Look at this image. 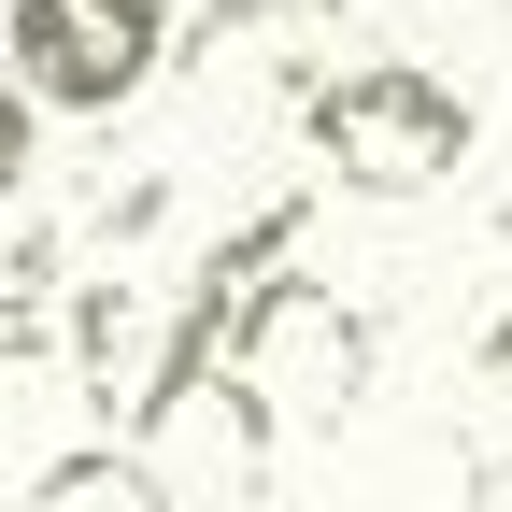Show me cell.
Instances as JSON below:
<instances>
[{
	"instance_id": "4",
	"label": "cell",
	"mask_w": 512,
	"mask_h": 512,
	"mask_svg": "<svg viewBox=\"0 0 512 512\" xmlns=\"http://www.w3.org/2000/svg\"><path fill=\"white\" fill-rule=\"evenodd\" d=\"M228 384H256V399H271V413H299V427H328V413H356V384H370V328H356L328 285H299V271H285Z\"/></svg>"
},
{
	"instance_id": "7",
	"label": "cell",
	"mask_w": 512,
	"mask_h": 512,
	"mask_svg": "<svg viewBox=\"0 0 512 512\" xmlns=\"http://www.w3.org/2000/svg\"><path fill=\"white\" fill-rule=\"evenodd\" d=\"M29 157H43V114H29V86H15V72H0V200L29 185Z\"/></svg>"
},
{
	"instance_id": "2",
	"label": "cell",
	"mask_w": 512,
	"mask_h": 512,
	"mask_svg": "<svg viewBox=\"0 0 512 512\" xmlns=\"http://www.w3.org/2000/svg\"><path fill=\"white\" fill-rule=\"evenodd\" d=\"M0 72L29 86V114H128L171 72V0H15L0 15Z\"/></svg>"
},
{
	"instance_id": "1",
	"label": "cell",
	"mask_w": 512,
	"mask_h": 512,
	"mask_svg": "<svg viewBox=\"0 0 512 512\" xmlns=\"http://www.w3.org/2000/svg\"><path fill=\"white\" fill-rule=\"evenodd\" d=\"M299 128L313 157H328V185H356V200H427V185H456L484 114L456 72H427V57H342V72L299 86Z\"/></svg>"
},
{
	"instance_id": "5",
	"label": "cell",
	"mask_w": 512,
	"mask_h": 512,
	"mask_svg": "<svg viewBox=\"0 0 512 512\" xmlns=\"http://www.w3.org/2000/svg\"><path fill=\"white\" fill-rule=\"evenodd\" d=\"M200 100H228V86H285L299 72V0H214L200 29H185V57H171Z\"/></svg>"
},
{
	"instance_id": "6",
	"label": "cell",
	"mask_w": 512,
	"mask_h": 512,
	"mask_svg": "<svg viewBox=\"0 0 512 512\" xmlns=\"http://www.w3.org/2000/svg\"><path fill=\"white\" fill-rule=\"evenodd\" d=\"M29 512H171V484L128 456V441H86V456H57L29 484Z\"/></svg>"
},
{
	"instance_id": "3",
	"label": "cell",
	"mask_w": 512,
	"mask_h": 512,
	"mask_svg": "<svg viewBox=\"0 0 512 512\" xmlns=\"http://www.w3.org/2000/svg\"><path fill=\"white\" fill-rule=\"evenodd\" d=\"M72 384H86V413L128 441V456H143L157 413L185 399V370H171V285L86 271V285H72Z\"/></svg>"
},
{
	"instance_id": "8",
	"label": "cell",
	"mask_w": 512,
	"mask_h": 512,
	"mask_svg": "<svg viewBox=\"0 0 512 512\" xmlns=\"http://www.w3.org/2000/svg\"><path fill=\"white\" fill-rule=\"evenodd\" d=\"M313 15H370V0H313Z\"/></svg>"
}]
</instances>
